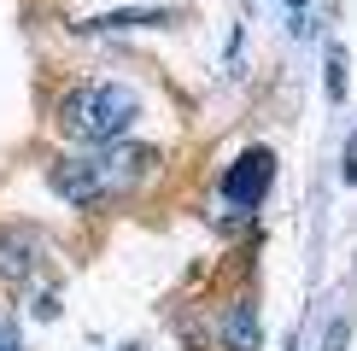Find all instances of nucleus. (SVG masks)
I'll list each match as a JSON object with an SVG mask.
<instances>
[{
  "mask_svg": "<svg viewBox=\"0 0 357 351\" xmlns=\"http://www.w3.org/2000/svg\"><path fill=\"white\" fill-rule=\"evenodd\" d=\"M123 351H135V345H123Z\"/></svg>",
  "mask_w": 357,
  "mask_h": 351,
  "instance_id": "nucleus-9",
  "label": "nucleus"
},
{
  "mask_svg": "<svg viewBox=\"0 0 357 351\" xmlns=\"http://www.w3.org/2000/svg\"><path fill=\"white\" fill-rule=\"evenodd\" d=\"M0 351H18V334L12 328H0Z\"/></svg>",
  "mask_w": 357,
  "mask_h": 351,
  "instance_id": "nucleus-8",
  "label": "nucleus"
},
{
  "mask_svg": "<svg viewBox=\"0 0 357 351\" xmlns=\"http://www.w3.org/2000/svg\"><path fill=\"white\" fill-rule=\"evenodd\" d=\"M135 117H141V94L123 82H82L59 100V129L70 141H94V146L123 141L135 129Z\"/></svg>",
  "mask_w": 357,
  "mask_h": 351,
  "instance_id": "nucleus-1",
  "label": "nucleus"
},
{
  "mask_svg": "<svg viewBox=\"0 0 357 351\" xmlns=\"http://www.w3.org/2000/svg\"><path fill=\"white\" fill-rule=\"evenodd\" d=\"M258 345H264L258 311H252V299H234L222 311V351H258Z\"/></svg>",
  "mask_w": 357,
  "mask_h": 351,
  "instance_id": "nucleus-4",
  "label": "nucleus"
},
{
  "mask_svg": "<svg viewBox=\"0 0 357 351\" xmlns=\"http://www.w3.org/2000/svg\"><path fill=\"white\" fill-rule=\"evenodd\" d=\"M270 182H275V153L270 146H246L229 164V176H222V199H229L234 211H252V205L270 194Z\"/></svg>",
  "mask_w": 357,
  "mask_h": 351,
  "instance_id": "nucleus-3",
  "label": "nucleus"
},
{
  "mask_svg": "<svg viewBox=\"0 0 357 351\" xmlns=\"http://www.w3.org/2000/svg\"><path fill=\"white\" fill-rule=\"evenodd\" d=\"M29 263H36V240L29 234H0V275L6 281H24Z\"/></svg>",
  "mask_w": 357,
  "mask_h": 351,
  "instance_id": "nucleus-5",
  "label": "nucleus"
},
{
  "mask_svg": "<svg viewBox=\"0 0 357 351\" xmlns=\"http://www.w3.org/2000/svg\"><path fill=\"white\" fill-rule=\"evenodd\" d=\"M328 100H346V53L328 47Z\"/></svg>",
  "mask_w": 357,
  "mask_h": 351,
  "instance_id": "nucleus-7",
  "label": "nucleus"
},
{
  "mask_svg": "<svg viewBox=\"0 0 357 351\" xmlns=\"http://www.w3.org/2000/svg\"><path fill=\"white\" fill-rule=\"evenodd\" d=\"M153 164H158L153 146H129V141H106L100 153L82 158V170H88V182H94L100 199H112V194H123V187L146 182V176H153Z\"/></svg>",
  "mask_w": 357,
  "mask_h": 351,
  "instance_id": "nucleus-2",
  "label": "nucleus"
},
{
  "mask_svg": "<svg viewBox=\"0 0 357 351\" xmlns=\"http://www.w3.org/2000/svg\"><path fill=\"white\" fill-rule=\"evenodd\" d=\"M170 12H153V6H129V12H100L88 18L82 29H146V24H165Z\"/></svg>",
  "mask_w": 357,
  "mask_h": 351,
  "instance_id": "nucleus-6",
  "label": "nucleus"
}]
</instances>
